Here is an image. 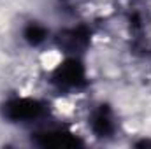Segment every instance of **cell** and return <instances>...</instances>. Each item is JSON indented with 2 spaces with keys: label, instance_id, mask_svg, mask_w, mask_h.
Instances as JSON below:
<instances>
[{
  "label": "cell",
  "instance_id": "5b68a950",
  "mask_svg": "<svg viewBox=\"0 0 151 149\" xmlns=\"http://www.w3.org/2000/svg\"><path fill=\"white\" fill-rule=\"evenodd\" d=\"M91 130L97 137H109L116 130L113 111L107 105H100L91 116Z\"/></svg>",
  "mask_w": 151,
  "mask_h": 149
},
{
  "label": "cell",
  "instance_id": "7a4b0ae2",
  "mask_svg": "<svg viewBox=\"0 0 151 149\" xmlns=\"http://www.w3.org/2000/svg\"><path fill=\"white\" fill-rule=\"evenodd\" d=\"M42 104L32 98H14L4 105V116L11 121H28L42 114Z\"/></svg>",
  "mask_w": 151,
  "mask_h": 149
},
{
  "label": "cell",
  "instance_id": "3957f363",
  "mask_svg": "<svg viewBox=\"0 0 151 149\" xmlns=\"http://www.w3.org/2000/svg\"><path fill=\"white\" fill-rule=\"evenodd\" d=\"M32 142L40 148H77L83 146L81 139L65 130H47L32 137Z\"/></svg>",
  "mask_w": 151,
  "mask_h": 149
},
{
  "label": "cell",
  "instance_id": "8992f818",
  "mask_svg": "<svg viewBox=\"0 0 151 149\" xmlns=\"http://www.w3.org/2000/svg\"><path fill=\"white\" fill-rule=\"evenodd\" d=\"M25 39H27V42L28 44H32V46H37L40 42H44V39L47 37V32H46V28L44 27H40L37 23H30L27 28H25Z\"/></svg>",
  "mask_w": 151,
  "mask_h": 149
},
{
  "label": "cell",
  "instance_id": "6da1fadb",
  "mask_svg": "<svg viewBox=\"0 0 151 149\" xmlns=\"http://www.w3.org/2000/svg\"><path fill=\"white\" fill-rule=\"evenodd\" d=\"M53 82L60 88H79L86 84V74L84 67L79 60H67L63 62L53 74Z\"/></svg>",
  "mask_w": 151,
  "mask_h": 149
},
{
  "label": "cell",
  "instance_id": "52a82bcc",
  "mask_svg": "<svg viewBox=\"0 0 151 149\" xmlns=\"http://www.w3.org/2000/svg\"><path fill=\"white\" fill-rule=\"evenodd\" d=\"M139 148H150L151 146V140H142V142H137Z\"/></svg>",
  "mask_w": 151,
  "mask_h": 149
},
{
  "label": "cell",
  "instance_id": "277c9868",
  "mask_svg": "<svg viewBox=\"0 0 151 149\" xmlns=\"http://www.w3.org/2000/svg\"><path fill=\"white\" fill-rule=\"evenodd\" d=\"M90 40V32L84 27H77L72 30H65L58 34V46L63 47L65 51H81L88 46Z\"/></svg>",
  "mask_w": 151,
  "mask_h": 149
}]
</instances>
